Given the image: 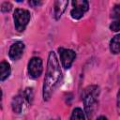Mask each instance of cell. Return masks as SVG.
<instances>
[{"label": "cell", "mask_w": 120, "mask_h": 120, "mask_svg": "<svg viewBox=\"0 0 120 120\" xmlns=\"http://www.w3.org/2000/svg\"><path fill=\"white\" fill-rule=\"evenodd\" d=\"M109 50L112 54L120 53V33L111 38L109 42Z\"/></svg>", "instance_id": "12"}, {"label": "cell", "mask_w": 120, "mask_h": 120, "mask_svg": "<svg viewBox=\"0 0 120 120\" xmlns=\"http://www.w3.org/2000/svg\"><path fill=\"white\" fill-rule=\"evenodd\" d=\"M96 120H108V118H107L106 116H104V115H100V116H98Z\"/></svg>", "instance_id": "18"}, {"label": "cell", "mask_w": 120, "mask_h": 120, "mask_svg": "<svg viewBox=\"0 0 120 120\" xmlns=\"http://www.w3.org/2000/svg\"><path fill=\"white\" fill-rule=\"evenodd\" d=\"M0 9H1V12H3V13L9 12V11L12 9V4H11L10 2L5 1V2H3V3L1 4Z\"/></svg>", "instance_id": "15"}, {"label": "cell", "mask_w": 120, "mask_h": 120, "mask_svg": "<svg viewBox=\"0 0 120 120\" xmlns=\"http://www.w3.org/2000/svg\"><path fill=\"white\" fill-rule=\"evenodd\" d=\"M52 120H61V119H60V117H55V118H52Z\"/></svg>", "instance_id": "19"}, {"label": "cell", "mask_w": 120, "mask_h": 120, "mask_svg": "<svg viewBox=\"0 0 120 120\" xmlns=\"http://www.w3.org/2000/svg\"><path fill=\"white\" fill-rule=\"evenodd\" d=\"M11 74V67L10 64L6 61L2 60L0 63V81L1 82H5Z\"/></svg>", "instance_id": "11"}, {"label": "cell", "mask_w": 120, "mask_h": 120, "mask_svg": "<svg viewBox=\"0 0 120 120\" xmlns=\"http://www.w3.org/2000/svg\"><path fill=\"white\" fill-rule=\"evenodd\" d=\"M63 74L56 53L51 51L48 54L46 73L42 86V98L44 101H49L61 82Z\"/></svg>", "instance_id": "1"}, {"label": "cell", "mask_w": 120, "mask_h": 120, "mask_svg": "<svg viewBox=\"0 0 120 120\" xmlns=\"http://www.w3.org/2000/svg\"><path fill=\"white\" fill-rule=\"evenodd\" d=\"M58 53H59V58H60L62 67L65 69H69L76 59V52L71 49L59 47Z\"/></svg>", "instance_id": "6"}, {"label": "cell", "mask_w": 120, "mask_h": 120, "mask_svg": "<svg viewBox=\"0 0 120 120\" xmlns=\"http://www.w3.org/2000/svg\"><path fill=\"white\" fill-rule=\"evenodd\" d=\"M25 45L22 41H16L12 43L8 50V57L12 61H18L23 55Z\"/></svg>", "instance_id": "7"}, {"label": "cell", "mask_w": 120, "mask_h": 120, "mask_svg": "<svg viewBox=\"0 0 120 120\" xmlns=\"http://www.w3.org/2000/svg\"><path fill=\"white\" fill-rule=\"evenodd\" d=\"M26 103L25 98L23 96V92L21 91L17 95H15L11 99V110L14 113H21L23 109V104Z\"/></svg>", "instance_id": "8"}, {"label": "cell", "mask_w": 120, "mask_h": 120, "mask_svg": "<svg viewBox=\"0 0 120 120\" xmlns=\"http://www.w3.org/2000/svg\"><path fill=\"white\" fill-rule=\"evenodd\" d=\"M116 109H117L118 113L120 114V89L118 90L117 95H116Z\"/></svg>", "instance_id": "17"}, {"label": "cell", "mask_w": 120, "mask_h": 120, "mask_svg": "<svg viewBox=\"0 0 120 120\" xmlns=\"http://www.w3.org/2000/svg\"><path fill=\"white\" fill-rule=\"evenodd\" d=\"M71 5L72 8L70 9V16L73 20L82 19L89 9V3L86 0H73Z\"/></svg>", "instance_id": "5"}, {"label": "cell", "mask_w": 120, "mask_h": 120, "mask_svg": "<svg viewBox=\"0 0 120 120\" xmlns=\"http://www.w3.org/2000/svg\"><path fill=\"white\" fill-rule=\"evenodd\" d=\"M31 19L30 11L24 8H15L13 12V22L15 30L18 33H22L26 29Z\"/></svg>", "instance_id": "3"}, {"label": "cell", "mask_w": 120, "mask_h": 120, "mask_svg": "<svg viewBox=\"0 0 120 120\" xmlns=\"http://www.w3.org/2000/svg\"><path fill=\"white\" fill-rule=\"evenodd\" d=\"M86 115L84 111L80 107H75L70 114L69 120H85Z\"/></svg>", "instance_id": "13"}, {"label": "cell", "mask_w": 120, "mask_h": 120, "mask_svg": "<svg viewBox=\"0 0 120 120\" xmlns=\"http://www.w3.org/2000/svg\"><path fill=\"white\" fill-rule=\"evenodd\" d=\"M112 22L109 25V28L112 32L120 31V6H114L112 10Z\"/></svg>", "instance_id": "9"}, {"label": "cell", "mask_w": 120, "mask_h": 120, "mask_svg": "<svg viewBox=\"0 0 120 120\" xmlns=\"http://www.w3.org/2000/svg\"><path fill=\"white\" fill-rule=\"evenodd\" d=\"M28 4L32 7V8H38L42 5V1H39V0H31V1H28Z\"/></svg>", "instance_id": "16"}, {"label": "cell", "mask_w": 120, "mask_h": 120, "mask_svg": "<svg viewBox=\"0 0 120 120\" xmlns=\"http://www.w3.org/2000/svg\"><path fill=\"white\" fill-rule=\"evenodd\" d=\"M23 96L25 98V100H26V103L28 105H31L33 103V100H34V90L32 87H26L23 91Z\"/></svg>", "instance_id": "14"}, {"label": "cell", "mask_w": 120, "mask_h": 120, "mask_svg": "<svg viewBox=\"0 0 120 120\" xmlns=\"http://www.w3.org/2000/svg\"><path fill=\"white\" fill-rule=\"evenodd\" d=\"M43 72V61L38 56H33L27 64V73L29 78L36 80L41 76Z\"/></svg>", "instance_id": "4"}, {"label": "cell", "mask_w": 120, "mask_h": 120, "mask_svg": "<svg viewBox=\"0 0 120 120\" xmlns=\"http://www.w3.org/2000/svg\"><path fill=\"white\" fill-rule=\"evenodd\" d=\"M68 5V1L66 0H56L53 3V18L54 20H59Z\"/></svg>", "instance_id": "10"}, {"label": "cell", "mask_w": 120, "mask_h": 120, "mask_svg": "<svg viewBox=\"0 0 120 120\" xmlns=\"http://www.w3.org/2000/svg\"><path fill=\"white\" fill-rule=\"evenodd\" d=\"M98 96H99V87L95 84L87 86L82 91V102L84 109L83 111L88 120H91L95 114Z\"/></svg>", "instance_id": "2"}]
</instances>
